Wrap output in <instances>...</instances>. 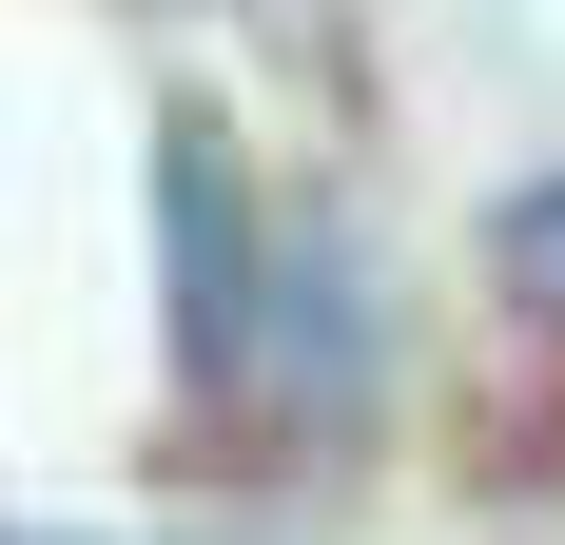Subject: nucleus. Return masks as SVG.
<instances>
[{
  "label": "nucleus",
  "mask_w": 565,
  "mask_h": 545,
  "mask_svg": "<svg viewBox=\"0 0 565 545\" xmlns=\"http://www.w3.org/2000/svg\"><path fill=\"white\" fill-rule=\"evenodd\" d=\"M488 272H508L526 312L565 331V175H526V195H508V234H488Z\"/></svg>",
  "instance_id": "nucleus-1"
}]
</instances>
